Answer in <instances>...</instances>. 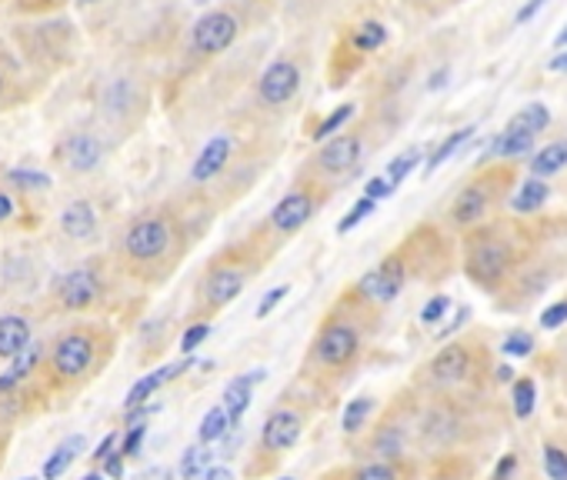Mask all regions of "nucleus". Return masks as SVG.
<instances>
[{"instance_id":"obj_1","label":"nucleus","mask_w":567,"mask_h":480,"mask_svg":"<svg viewBox=\"0 0 567 480\" xmlns=\"http://www.w3.org/2000/svg\"><path fill=\"white\" fill-rule=\"evenodd\" d=\"M174 247H177V221L164 211L138 214L117 241V250L131 270L161 267L174 254Z\"/></svg>"},{"instance_id":"obj_2","label":"nucleus","mask_w":567,"mask_h":480,"mask_svg":"<svg viewBox=\"0 0 567 480\" xmlns=\"http://www.w3.org/2000/svg\"><path fill=\"white\" fill-rule=\"evenodd\" d=\"M240 31H244V21L231 8H214V11L201 14L191 24V34H187V44H184L187 63L198 67V63H208V60L227 54L234 47V40L240 37Z\"/></svg>"},{"instance_id":"obj_3","label":"nucleus","mask_w":567,"mask_h":480,"mask_svg":"<svg viewBox=\"0 0 567 480\" xmlns=\"http://www.w3.org/2000/svg\"><path fill=\"white\" fill-rule=\"evenodd\" d=\"M97 337L91 330H68L54 340L50 351V374L57 381H78L94 367Z\"/></svg>"},{"instance_id":"obj_4","label":"nucleus","mask_w":567,"mask_h":480,"mask_svg":"<svg viewBox=\"0 0 567 480\" xmlns=\"http://www.w3.org/2000/svg\"><path fill=\"white\" fill-rule=\"evenodd\" d=\"M104 294V278L97 264H78L71 270H64L54 284V301L60 311L81 314L87 307H94Z\"/></svg>"},{"instance_id":"obj_5","label":"nucleus","mask_w":567,"mask_h":480,"mask_svg":"<svg viewBox=\"0 0 567 480\" xmlns=\"http://www.w3.org/2000/svg\"><path fill=\"white\" fill-rule=\"evenodd\" d=\"M511 264H515V244L508 237L487 234L474 237L468 247V273L484 288H494L511 270Z\"/></svg>"},{"instance_id":"obj_6","label":"nucleus","mask_w":567,"mask_h":480,"mask_svg":"<svg viewBox=\"0 0 567 480\" xmlns=\"http://www.w3.org/2000/svg\"><path fill=\"white\" fill-rule=\"evenodd\" d=\"M300 84H304L300 63L291 60V57H277L274 63L264 67V74L258 78V104L268 107V110H277V107H284L297 97Z\"/></svg>"},{"instance_id":"obj_7","label":"nucleus","mask_w":567,"mask_h":480,"mask_svg":"<svg viewBox=\"0 0 567 480\" xmlns=\"http://www.w3.org/2000/svg\"><path fill=\"white\" fill-rule=\"evenodd\" d=\"M494 200H497V187H494V177H484V180H471L454 200H451V224L458 227H474L481 224L491 208H494Z\"/></svg>"},{"instance_id":"obj_8","label":"nucleus","mask_w":567,"mask_h":480,"mask_svg":"<svg viewBox=\"0 0 567 480\" xmlns=\"http://www.w3.org/2000/svg\"><path fill=\"white\" fill-rule=\"evenodd\" d=\"M57 161L60 167H68L71 174H91L104 161V141L91 130L68 133L64 141L57 144Z\"/></svg>"},{"instance_id":"obj_9","label":"nucleus","mask_w":567,"mask_h":480,"mask_svg":"<svg viewBox=\"0 0 567 480\" xmlns=\"http://www.w3.org/2000/svg\"><path fill=\"white\" fill-rule=\"evenodd\" d=\"M404 273H407L404 264L398 257H391L377 270L364 273V278L357 281V294L364 301H370V304H391L401 294V288H404Z\"/></svg>"},{"instance_id":"obj_10","label":"nucleus","mask_w":567,"mask_h":480,"mask_svg":"<svg viewBox=\"0 0 567 480\" xmlns=\"http://www.w3.org/2000/svg\"><path fill=\"white\" fill-rule=\"evenodd\" d=\"M354 354H357V330L341 320L328 324L318 337V344H314V358H318L324 367H341Z\"/></svg>"},{"instance_id":"obj_11","label":"nucleus","mask_w":567,"mask_h":480,"mask_svg":"<svg viewBox=\"0 0 567 480\" xmlns=\"http://www.w3.org/2000/svg\"><path fill=\"white\" fill-rule=\"evenodd\" d=\"M361 151H364L361 133H341V137L324 141V148L310 161H314V171H321V174H347L361 161Z\"/></svg>"},{"instance_id":"obj_12","label":"nucleus","mask_w":567,"mask_h":480,"mask_svg":"<svg viewBox=\"0 0 567 480\" xmlns=\"http://www.w3.org/2000/svg\"><path fill=\"white\" fill-rule=\"evenodd\" d=\"M244 281H247V273L240 267H234V264H214L211 273L204 278V301L211 307H227L231 301L240 297Z\"/></svg>"},{"instance_id":"obj_13","label":"nucleus","mask_w":567,"mask_h":480,"mask_svg":"<svg viewBox=\"0 0 567 480\" xmlns=\"http://www.w3.org/2000/svg\"><path fill=\"white\" fill-rule=\"evenodd\" d=\"M314 208H318V200H314L310 190H291L271 211V227L277 234H294L297 227H304L314 218Z\"/></svg>"},{"instance_id":"obj_14","label":"nucleus","mask_w":567,"mask_h":480,"mask_svg":"<svg viewBox=\"0 0 567 480\" xmlns=\"http://www.w3.org/2000/svg\"><path fill=\"white\" fill-rule=\"evenodd\" d=\"M138 107V81L134 78H110L101 87V110L107 120H128Z\"/></svg>"},{"instance_id":"obj_15","label":"nucleus","mask_w":567,"mask_h":480,"mask_svg":"<svg viewBox=\"0 0 567 480\" xmlns=\"http://www.w3.org/2000/svg\"><path fill=\"white\" fill-rule=\"evenodd\" d=\"M300 437V418L294 410H274L264 424V447L281 454V450H291Z\"/></svg>"},{"instance_id":"obj_16","label":"nucleus","mask_w":567,"mask_h":480,"mask_svg":"<svg viewBox=\"0 0 567 480\" xmlns=\"http://www.w3.org/2000/svg\"><path fill=\"white\" fill-rule=\"evenodd\" d=\"M227 161H231V137L227 133H217V137H211V141L204 144V151L198 154V161L191 167V180L204 184V180L217 177Z\"/></svg>"},{"instance_id":"obj_17","label":"nucleus","mask_w":567,"mask_h":480,"mask_svg":"<svg viewBox=\"0 0 567 480\" xmlns=\"http://www.w3.org/2000/svg\"><path fill=\"white\" fill-rule=\"evenodd\" d=\"M60 231H64L71 241H91L97 231V211L91 200H74L60 214Z\"/></svg>"},{"instance_id":"obj_18","label":"nucleus","mask_w":567,"mask_h":480,"mask_svg":"<svg viewBox=\"0 0 567 480\" xmlns=\"http://www.w3.org/2000/svg\"><path fill=\"white\" fill-rule=\"evenodd\" d=\"M24 74H21V60L11 47L0 44V110H8L14 101H21Z\"/></svg>"},{"instance_id":"obj_19","label":"nucleus","mask_w":567,"mask_h":480,"mask_svg":"<svg viewBox=\"0 0 567 480\" xmlns=\"http://www.w3.org/2000/svg\"><path fill=\"white\" fill-rule=\"evenodd\" d=\"M31 344V320L24 314L0 317V358H17Z\"/></svg>"},{"instance_id":"obj_20","label":"nucleus","mask_w":567,"mask_h":480,"mask_svg":"<svg viewBox=\"0 0 567 480\" xmlns=\"http://www.w3.org/2000/svg\"><path fill=\"white\" fill-rule=\"evenodd\" d=\"M194 361H180V364H167V367H161V371H154V374H147V377H141L131 390H128V400H123V403H128L131 410L134 407H141L144 400H151V394H157L167 381H174L177 374H184L187 367H191Z\"/></svg>"},{"instance_id":"obj_21","label":"nucleus","mask_w":567,"mask_h":480,"mask_svg":"<svg viewBox=\"0 0 567 480\" xmlns=\"http://www.w3.org/2000/svg\"><path fill=\"white\" fill-rule=\"evenodd\" d=\"M258 381H264V371H250L247 377H237V381L227 384V390H224V410H227V418H231V428L240 424L244 410L250 403V387H255Z\"/></svg>"},{"instance_id":"obj_22","label":"nucleus","mask_w":567,"mask_h":480,"mask_svg":"<svg viewBox=\"0 0 567 480\" xmlns=\"http://www.w3.org/2000/svg\"><path fill=\"white\" fill-rule=\"evenodd\" d=\"M468 371H471V354H468V348H461V344L445 348V351H440V354L434 358V364H430L434 381H461Z\"/></svg>"},{"instance_id":"obj_23","label":"nucleus","mask_w":567,"mask_h":480,"mask_svg":"<svg viewBox=\"0 0 567 480\" xmlns=\"http://www.w3.org/2000/svg\"><path fill=\"white\" fill-rule=\"evenodd\" d=\"M71 8V0H11V17L17 21H47Z\"/></svg>"},{"instance_id":"obj_24","label":"nucleus","mask_w":567,"mask_h":480,"mask_svg":"<svg viewBox=\"0 0 567 480\" xmlns=\"http://www.w3.org/2000/svg\"><path fill=\"white\" fill-rule=\"evenodd\" d=\"M84 447H87V441L81 437V434H74V437H68L64 444H60L47 460H44V480H57L60 473H64L81 454H84Z\"/></svg>"},{"instance_id":"obj_25","label":"nucleus","mask_w":567,"mask_h":480,"mask_svg":"<svg viewBox=\"0 0 567 480\" xmlns=\"http://www.w3.org/2000/svg\"><path fill=\"white\" fill-rule=\"evenodd\" d=\"M37 361H40V344H34V340H31V344L11 361V367H8V374L4 377H0V394H8V390H14L17 384H24L31 374H34V367H37Z\"/></svg>"},{"instance_id":"obj_26","label":"nucleus","mask_w":567,"mask_h":480,"mask_svg":"<svg viewBox=\"0 0 567 480\" xmlns=\"http://www.w3.org/2000/svg\"><path fill=\"white\" fill-rule=\"evenodd\" d=\"M551 124V110L544 107V104H528V107H521L511 120H508V133H524V137H534V133H541L544 127Z\"/></svg>"},{"instance_id":"obj_27","label":"nucleus","mask_w":567,"mask_h":480,"mask_svg":"<svg viewBox=\"0 0 567 480\" xmlns=\"http://www.w3.org/2000/svg\"><path fill=\"white\" fill-rule=\"evenodd\" d=\"M547 194H551L547 184L541 177H534V180H528V184L518 187V194L511 197V208L518 214H534V211H541L544 203H547Z\"/></svg>"},{"instance_id":"obj_28","label":"nucleus","mask_w":567,"mask_h":480,"mask_svg":"<svg viewBox=\"0 0 567 480\" xmlns=\"http://www.w3.org/2000/svg\"><path fill=\"white\" fill-rule=\"evenodd\" d=\"M388 40V27L381 21H364L351 31V47L357 54H374L377 47H385Z\"/></svg>"},{"instance_id":"obj_29","label":"nucleus","mask_w":567,"mask_h":480,"mask_svg":"<svg viewBox=\"0 0 567 480\" xmlns=\"http://www.w3.org/2000/svg\"><path fill=\"white\" fill-rule=\"evenodd\" d=\"M564 164H567V141H557V144H547V148H541V151L534 154L531 174H534V177H551V174H557Z\"/></svg>"},{"instance_id":"obj_30","label":"nucleus","mask_w":567,"mask_h":480,"mask_svg":"<svg viewBox=\"0 0 567 480\" xmlns=\"http://www.w3.org/2000/svg\"><path fill=\"white\" fill-rule=\"evenodd\" d=\"M471 133H474V124H471V127H461V130H454V133L448 137V141L440 144V148H437V151H434V154L427 157V164H424V174L430 177V174H434V171H437L440 164H445V161H448L451 154H458V151H461V148H464V144L471 141Z\"/></svg>"},{"instance_id":"obj_31","label":"nucleus","mask_w":567,"mask_h":480,"mask_svg":"<svg viewBox=\"0 0 567 480\" xmlns=\"http://www.w3.org/2000/svg\"><path fill=\"white\" fill-rule=\"evenodd\" d=\"M531 148H534V137H524V133H508L504 130L497 141H494V154L497 157H504V161H515V157H524V154H531Z\"/></svg>"},{"instance_id":"obj_32","label":"nucleus","mask_w":567,"mask_h":480,"mask_svg":"<svg viewBox=\"0 0 567 480\" xmlns=\"http://www.w3.org/2000/svg\"><path fill=\"white\" fill-rule=\"evenodd\" d=\"M208 464H211V450L208 447H187L177 470H180L184 480H201V473L208 470Z\"/></svg>"},{"instance_id":"obj_33","label":"nucleus","mask_w":567,"mask_h":480,"mask_svg":"<svg viewBox=\"0 0 567 480\" xmlns=\"http://www.w3.org/2000/svg\"><path fill=\"white\" fill-rule=\"evenodd\" d=\"M227 428H231V418H227V410L224 407H211L208 410V418L201 421V444H214V441H221L224 434H227Z\"/></svg>"},{"instance_id":"obj_34","label":"nucleus","mask_w":567,"mask_h":480,"mask_svg":"<svg viewBox=\"0 0 567 480\" xmlns=\"http://www.w3.org/2000/svg\"><path fill=\"white\" fill-rule=\"evenodd\" d=\"M511 400H515V414H518V418H531V414H534V403H538V387H534V381H518Z\"/></svg>"},{"instance_id":"obj_35","label":"nucleus","mask_w":567,"mask_h":480,"mask_svg":"<svg viewBox=\"0 0 567 480\" xmlns=\"http://www.w3.org/2000/svg\"><path fill=\"white\" fill-rule=\"evenodd\" d=\"M351 117H354V104H341L328 120H321V127L314 130V137H318V141H331V137H334V133H338Z\"/></svg>"},{"instance_id":"obj_36","label":"nucleus","mask_w":567,"mask_h":480,"mask_svg":"<svg viewBox=\"0 0 567 480\" xmlns=\"http://www.w3.org/2000/svg\"><path fill=\"white\" fill-rule=\"evenodd\" d=\"M417 161H421V151H417V148L407 151V154H401V157H394L391 167H388V180H391L394 187H401V184L411 177V171L417 167Z\"/></svg>"},{"instance_id":"obj_37","label":"nucleus","mask_w":567,"mask_h":480,"mask_svg":"<svg viewBox=\"0 0 567 480\" xmlns=\"http://www.w3.org/2000/svg\"><path fill=\"white\" fill-rule=\"evenodd\" d=\"M377 211V200H370V197H364V200H357L354 208H351V214L338 224V234H347V231H354L364 218H370Z\"/></svg>"},{"instance_id":"obj_38","label":"nucleus","mask_w":567,"mask_h":480,"mask_svg":"<svg viewBox=\"0 0 567 480\" xmlns=\"http://www.w3.org/2000/svg\"><path fill=\"white\" fill-rule=\"evenodd\" d=\"M370 414V400L367 397H357L344 407V431H361V424L367 421Z\"/></svg>"},{"instance_id":"obj_39","label":"nucleus","mask_w":567,"mask_h":480,"mask_svg":"<svg viewBox=\"0 0 567 480\" xmlns=\"http://www.w3.org/2000/svg\"><path fill=\"white\" fill-rule=\"evenodd\" d=\"M544 470L551 480H567V454L560 447H544Z\"/></svg>"},{"instance_id":"obj_40","label":"nucleus","mask_w":567,"mask_h":480,"mask_svg":"<svg viewBox=\"0 0 567 480\" xmlns=\"http://www.w3.org/2000/svg\"><path fill=\"white\" fill-rule=\"evenodd\" d=\"M208 337H211V327H208V324H194V327H187V330H184V337H180V351H184V354H194V351L204 344Z\"/></svg>"},{"instance_id":"obj_41","label":"nucleus","mask_w":567,"mask_h":480,"mask_svg":"<svg viewBox=\"0 0 567 480\" xmlns=\"http://www.w3.org/2000/svg\"><path fill=\"white\" fill-rule=\"evenodd\" d=\"M531 348H534V340L524 330H518V333H511L508 340H504V354H508V358H528Z\"/></svg>"},{"instance_id":"obj_42","label":"nucleus","mask_w":567,"mask_h":480,"mask_svg":"<svg viewBox=\"0 0 567 480\" xmlns=\"http://www.w3.org/2000/svg\"><path fill=\"white\" fill-rule=\"evenodd\" d=\"M144 437H147V428H144V424H134V428L128 431V437H123V444H120V454H123V457H138Z\"/></svg>"},{"instance_id":"obj_43","label":"nucleus","mask_w":567,"mask_h":480,"mask_svg":"<svg viewBox=\"0 0 567 480\" xmlns=\"http://www.w3.org/2000/svg\"><path fill=\"white\" fill-rule=\"evenodd\" d=\"M398 187L388 180V174H381V177H370L367 180V187H364V197H370V200H385V197H391Z\"/></svg>"},{"instance_id":"obj_44","label":"nucleus","mask_w":567,"mask_h":480,"mask_svg":"<svg viewBox=\"0 0 567 480\" xmlns=\"http://www.w3.org/2000/svg\"><path fill=\"white\" fill-rule=\"evenodd\" d=\"M8 177H11L17 187H24V190H44V187L50 184L44 174H34V171H11Z\"/></svg>"},{"instance_id":"obj_45","label":"nucleus","mask_w":567,"mask_h":480,"mask_svg":"<svg viewBox=\"0 0 567 480\" xmlns=\"http://www.w3.org/2000/svg\"><path fill=\"white\" fill-rule=\"evenodd\" d=\"M448 307H451V301L448 297H434V301H427L424 304V311H421V320L430 327V324H437L440 317H445L448 314Z\"/></svg>"},{"instance_id":"obj_46","label":"nucleus","mask_w":567,"mask_h":480,"mask_svg":"<svg viewBox=\"0 0 567 480\" xmlns=\"http://www.w3.org/2000/svg\"><path fill=\"white\" fill-rule=\"evenodd\" d=\"M354 480H398V473H394V467H388V464H367V467L357 470Z\"/></svg>"},{"instance_id":"obj_47","label":"nucleus","mask_w":567,"mask_h":480,"mask_svg":"<svg viewBox=\"0 0 567 480\" xmlns=\"http://www.w3.org/2000/svg\"><path fill=\"white\" fill-rule=\"evenodd\" d=\"M377 454H385V457H398L401 454V434L394 428H388L381 437H377Z\"/></svg>"},{"instance_id":"obj_48","label":"nucleus","mask_w":567,"mask_h":480,"mask_svg":"<svg viewBox=\"0 0 567 480\" xmlns=\"http://www.w3.org/2000/svg\"><path fill=\"white\" fill-rule=\"evenodd\" d=\"M564 320H567V301H557V304H551V307L541 314V327H547V330L560 327Z\"/></svg>"},{"instance_id":"obj_49","label":"nucleus","mask_w":567,"mask_h":480,"mask_svg":"<svg viewBox=\"0 0 567 480\" xmlns=\"http://www.w3.org/2000/svg\"><path fill=\"white\" fill-rule=\"evenodd\" d=\"M284 294H287V288H284V284H281V288H274L271 294H264V301L258 304V317L264 320V317H268V314H271V311H274L281 301H284Z\"/></svg>"},{"instance_id":"obj_50","label":"nucleus","mask_w":567,"mask_h":480,"mask_svg":"<svg viewBox=\"0 0 567 480\" xmlns=\"http://www.w3.org/2000/svg\"><path fill=\"white\" fill-rule=\"evenodd\" d=\"M515 467H518V457H515V454L500 457V464H497V470H494V480H508V477L515 473Z\"/></svg>"},{"instance_id":"obj_51","label":"nucleus","mask_w":567,"mask_h":480,"mask_svg":"<svg viewBox=\"0 0 567 480\" xmlns=\"http://www.w3.org/2000/svg\"><path fill=\"white\" fill-rule=\"evenodd\" d=\"M541 8H544V0H528V4L518 11V17H515V21H518V24H528V21H531V17L541 11Z\"/></svg>"},{"instance_id":"obj_52","label":"nucleus","mask_w":567,"mask_h":480,"mask_svg":"<svg viewBox=\"0 0 567 480\" xmlns=\"http://www.w3.org/2000/svg\"><path fill=\"white\" fill-rule=\"evenodd\" d=\"M104 467H107L110 477H120V473H123V454H110V457L104 460Z\"/></svg>"},{"instance_id":"obj_53","label":"nucleus","mask_w":567,"mask_h":480,"mask_svg":"<svg viewBox=\"0 0 567 480\" xmlns=\"http://www.w3.org/2000/svg\"><path fill=\"white\" fill-rule=\"evenodd\" d=\"M201 480H234V473H231L227 467H208V470L201 473Z\"/></svg>"},{"instance_id":"obj_54","label":"nucleus","mask_w":567,"mask_h":480,"mask_svg":"<svg viewBox=\"0 0 567 480\" xmlns=\"http://www.w3.org/2000/svg\"><path fill=\"white\" fill-rule=\"evenodd\" d=\"M114 444H117V437L110 434V437H104L101 441V447H97V454H94V460H107L110 457V450H114Z\"/></svg>"},{"instance_id":"obj_55","label":"nucleus","mask_w":567,"mask_h":480,"mask_svg":"<svg viewBox=\"0 0 567 480\" xmlns=\"http://www.w3.org/2000/svg\"><path fill=\"white\" fill-rule=\"evenodd\" d=\"M551 71H567V50L551 60Z\"/></svg>"},{"instance_id":"obj_56","label":"nucleus","mask_w":567,"mask_h":480,"mask_svg":"<svg viewBox=\"0 0 567 480\" xmlns=\"http://www.w3.org/2000/svg\"><path fill=\"white\" fill-rule=\"evenodd\" d=\"M141 480H167V470H164V467H157V470H147V473H144Z\"/></svg>"},{"instance_id":"obj_57","label":"nucleus","mask_w":567,"mask_h":480,"mask_svg":"<svg viewBox=\"0 0 567 480\" xmlns=\"http://www.w3.org/2000/svg\"><path fill=\"white\" fill-rule=\"evenodd\" d=\"M11 214V200L8 197H0V221H4Z\"/></svg>"},{"instance_id":"obj_58","label":"nucleus","mask_w":567,"mask_h":480,"mask_svg":"<svg viewBox=\"0 0 567 480\" xmlns=\"http://www.w3.org/2000/svg\"><path fill=\"white\" fill-rule=\"evenodd\" d=\"M554 47H567V27L554 37Z\"/></svg>"},{"instance_id":"obj_59","label":"nucleus","mask_w":567,"mask_h":480,"mask_svg":"<svg viewBox=\"0 0 567 480\" xmlns=\"http://www.w3.org/2000/svg\"><path fill=\"white\" fill-rule=\"evenodd\" d=\"M511 374H515L511 367H500V371H497V377H500V381H511Z\"/></svg>"},{"instance_id":"obj_60","label":"nucleus","mask_w":567,"mask_h":480,"mask_svg":"<svg viewBox=\"0 0 567 480\" xmlns=\"http://www.w3.org/2000/svg\"><path fill=\"white\" fill-rule=\"evenodd\" d=\"M84 480H104V477H101V473H87Z\"/></svg>"},{"instance_id":"obj_61","label":"nucleus","mask_w":567,"mask_h":480,"mask_svg":"<svg viewBox=\"0 0 567 480\" xmlns=\"http://www.w3.org/2000/svg\"><path fill=\"white\" fill-rule=\"evenodd\" d=\"M24 480H37V477H24Z\"/></svg>"}]
</instances>
